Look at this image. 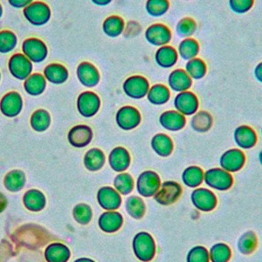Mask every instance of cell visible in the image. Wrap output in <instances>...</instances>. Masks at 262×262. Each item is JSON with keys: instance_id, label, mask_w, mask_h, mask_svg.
<instances>
[{"instance_id": "6da1fadb", "label": "cell", "mask_w": 262, "mask_h": 262, "mask_svg": "<svg viewBox=\"0 0 262 262\" xmlns=\"http://www.w3.org/2000/svg\"><path fill=\"white\" fill-rule=\"evenodd\" d=\"M132 250L135 257L141 262H150L157 252L154 236L147 231H138L132 239Z\"/></svg>"}, {"instance_id": "7a4b0ae2", "label": "cell", "mask_w": 262, "mask_h": 262, "mask_svg": "<svg viewBox=\"0 0 262 262\" xmlns=\"http://www.w3.org/2000/svg\"><path fill=\"white\" fill-rule=\"evenodd\" d=\"M204 182L209 186V188L225 191L232 187L233 176L221 167H215L204 172Z\"/></svg>"}, {"instance_id": "3957f363", "label": "cell", "mask_w": 262, "mask_h": 262, "mask_svg": "<svg viewBox=\"0 0 262 262\" xmlns=\"http://www.w3.org/2000/svg\"><path fill=\"white\" fill-rule=\"evenodd\" d=\"M25 18L35 27L46 25L51 18V9L43 1H33L23 9Z\"/></svg>"}, {"instance_id": "277c9868", "label": "cell", "mask_w": 262, "mask_h": 262, "mask_svg": "<svg viewBox=\"0 0 262 262\" xmlns=\"http://www.w3.org/2000/svg\"><path fill=\"white\" fill-rule=\"evenodd\" d=\"M161 183V177L156 171L145 170L138 175L135 188L140 196L151 198L158 191Z\"/></svg>"}, {"instance_id": "5b68a950", "label": "cell", "mask_w": 262, "mask_h": 262, "mask_svg": "<svg viewBox=\"0 0 262 262\" xmlns=\"http://www.w3.org/2000/svg\"><path fill=\"white\" fill-rule=\"evenodd\" d=\"M150 85L148 80L141 75H132L125 79L122 88L124 93L131 99H141L146 97Z\"/></svg>"}, {"instance_id": "8992f818", "label": "cell", "mask_w": 262, "mask_h": 262, "mask_svg": "<svg viewBox=\"0 0 262 262\" xmlns=\"http://www.w3.org/2000/svg\"><path fill=\"white\" fill-rule=\"evenodd\" d=\"M190 201L192 206L201 212H211L218 204V199L214 191L202 186L192 189L190 193Z\"/></svg>"}, {"instance_id": "52a82bcc", "label": "cell", "mask_w": 262, "mask_h": 262, "mask_svg": "<svg viewBox=\"0 0 262 262\" xmlns=\"http://www.w3.org/2000/svg\"><path fill=\"white\" fill-rule=\"evenodd\" d=\"M21 53H24L33 63H40L48 56V47L39 38H27L21 43Z\"/></svg>"}, {"instance_id": "ba28073f", "label": "cell", "mask_w": 262, "mask_h": 262, "mask_svg": "<svg viewBox=\"0 0 262 262\" xmlns=\"http://www.w3.org/2000/svg\"><path fill=\"white\" fill-rule=\"evenodd\" d=\"M182 194V186L174 180H166L161 183L154 195L155 201L162 206H170L176 203Z\"/></svg>"}, {"instance_id": "9c48e42d", "label": "cell", "mask_w": 262, "mask_h": 262, "mask_svg": "<svg viewBox=\"0 0 262 262\" xmlns=\"http://www.w3.org/2000/svg\"><path fill=\"white\" fill-rule=\"evenodd\" d=\"M10 75L19 81H25L33 73V62L21 52L12 54L8 59Z\"/></svg>"}, {"instance_id": "30bf717a", "label": "cell", "mask_w": 262, "mask_h": 262, "mask_svg": "<svg viewBox=\"0 0 262 262\" xmlns=\"http://www.w3.org/2000/svg\"><path fill=\"white\" fill-rule=\"evenodd\" d=\"M101 105L100 97L97 93L91 90L81 92L77 98V110L79 114L85 118L95 116Z\"/></svg>"}, {"instance_id": "8fae6325", "label": "cell", "mask_w": 262, "mask_h": 262, "mask_svg": "<svg viewBox=\"0 0 262 262\" xmlns=\"http://www.w3.org/2000/svg\"><path fill=\"white\" fill-rule=\"evenodd\" d=\"M116 123L124 131L133 130L141 123V114L133 105H123L116 113Z\"/></svg>"}, {"instance_id": "7c38bea8", "label": "cell", "mask_w": 262, "mask_h": 262, "mask_svg": "<svg viewBox=\"0 0 262 262\" xmlns=\"http://www.w3.org/2000/svg\"><path fill=\"white\" fill-rule=\"evenodd\" d=\"M145 40L152 46L168 45L172 39V32L168 26L162 23L149 25L144 31Z\"/></svg>"}, {"instance_id": "4fadbf2b", "label": "cell", "mask_w": 262, "mask_h": 262, "mask_svg": "<svg viewBox=\"0 0 262 262\" xmlns=\"http://www.w3.org/2000/svg\"><path fill=\"white\" fill-rule=\"evenodd\" d=\"M173 103L175 110L185 117L195 114L200 106V100L198 96L190 90L178 92L174 97Z\"/></svg>"}, {"instance_id": "5bb4252c", "label": "cell", "mask_w": 262, "mask_h": 262, "mask_svg": "<svg viewBox=\"0 0 262 262\" xmlns=\"http://www.w3.org/2000/svg\"><path fill=\"white\" fill-rule=\"evenodd\" d=\"M246 164V156L241 148L226 149L219 158V165L222 169L229 173L238 172Z\"/></svg>"}, {"instance_id": "9a60e30c", "label": "cell", "mask_w": 262, "mask_h": 262, "mask_svg": "<svg viewBox=\"0 0 262 262\" xmlns=\"http://www.w3.org/2000/svg\"><path fill=\"white\" fill-rule=\"evenodd\" d=\"M24 100L17 91H9L0 99V112L8 118L18 116L23 110Z\"/></svg>"}, {"instance_id": "2e32d148", "label": "cell", "mask_w": 262, "mask_h": 262, "mask_svg": "<svg viewBox=\"0 0 262 262\" xmlns=\"http://www.w3.org/2000/svg\"><path fill=\"white\" fill-rule=\"evenodd\" d=\"M76 74L79 82L87 88L97 86L100 81V73L98 69L89 61L80 62L77 67Z\"/></svg>"}, {"instance_id": "e0dca14e", "label": "cell", "mask_w": 262, "mask_h": 262, "mask_svg": "<svg viewBox=\"0 0 262 262\" xmlns=\"http://www.w3.org/2000/svg\"><path fill=\"white\" fill-rule=\"evenodd\" d=\"M98 205L105 211L118 210L122 204L121 194L112 186H102L97 191Z\"/></svg>"}, {"instance_id": "ac0fdd59", "label": "cell", "mask_w": 262, "mask_h": 262, "mask_svg": "<svg viewBox=\"0 0 262 262\" xmlns=\"http://www.w3.org/2000/svg\"><path fill=\"white\" fill-rule=\"evenodd\" d=\"M93 138V131L88 125L80 124L72 127L68 133V140L74 147H85Z\"/></svg>"}, {"instance_id": "d6986e66", "label": "cell", "mask_w": 262, "mask_h": 262, "mask_svg": "<svg viewBox=\"0 0 262 262\" xmlns=\"http://www.w3.org/2000/svg\"><path fill=\"white\" fill-rule=\"evenodd\" d=\"M233 140L238 148L250 149L257 144L258 136L252 127L248 125H241L233 131Z\"/></svg>"}, {"instance_id": "ffe728a7", "label": "cell", "mask_w": 262, "mask_h": 262, "mask_svg": "<svg viewBox=\"0 0 262 262\" xmlns=\"http://www.w3.org/2000/svg\"><path fill=\"white\" fill-rule=\"evenodd\" d=\"M107 161L115 172H125L131 164V156L126 147L116 146L110 151Z\"/></svg>"}, {"instance_id": "44dd1931", "label": "cell", "mask_w": 262, "mask_h": 262, "mask_svg": "<svg viewBox=\"0 0 262 262\" xmlns=\"http://www.w3.org/2000/svg\"><path fill=\"white\" fill-rule=\"evenodd\" d=\"M159 122L164 129L171 132H177L185 127L186 117L176 110H168L160 115Z\"/></svg>"}, {"instance_id": "7402d4cb", "label": "cell", "mask_w": 262, "mask_h": 262, "mask_svg": "<svg viewBox=\"0 0 262 262\" xmlns=\"http://www.w3.org/2000/svg\"><path fill=\"white\" fill-rule=\"evenodd\" d=\"M192 86V79L184 69H175L168 76V87L174 92L189 90Z\"/></svg>"}, {"instance_id": "603a6c76", "label": "cell", "mask_w": 262, "mask_h": 262, "mask_svg": "<svg viewBox=\"0 0 262 262\" xmlns=\"http://www.w3.org/2000/svg\"><path fill=\"white\" fill-rule=\"evenodd\" d=\"M124 222L123 215L117 210L104 211L98 218L99 228L106 233H114L118 231Z\"/></svg>"}, {"instance_id": "cb8c5ba5", "label": "cell", "mask_w": 262, "mask_h": 262, "mask_svg": "<svg viewBox=\"0 0 262 262\" xmlns=\"http://www.w3.org/2000/svg\"><path fill=\"white\" fill-rule=\"evenodd\" d=\"M43 76L47 82L53 85H61L68 81L70 74L66 66L59 62H52L44 68Z\"/></svg>"}, {"instance_id": "d4e9b609", "label": "cell", "mask_w": 262, "mask_h": 262, "mask_svg": "<svg viewBox=\"0 0 262 262\" xmlns=\"http://www.w3.org/2000/svg\"><path fill=\"white\" fill-rule=\"evenodd\" d=\"M177 50L171 45H164L158 47L155 52V61L156 63L163 69H170L174 67L178 61Z\"/></svg>"}, {"instance_id": "484cf974", "label": "cell", "mask_w": 262, "mask_h": 262, "mask_svg": "<svg viewBox=\"0 0 262 262\" xmlns=\"http://www.w3.org/2000/svg\"><path fill=\"white\" fill-rule=\"evenodd\" d=\"M151 149L160 157H169L174 149V143L171 137L166 133H157L150 140Z\"/></svg>"}, {"instance_id": "4316f807", "label": "cell", "mask_w": 262, "mask_h": 262, "mask_svg": "<svg viewBox=\"0 0 262 262\" xmlns=\"http://www.w3.org/2000/svg\"><path fill=\"white\" fill-rule=\"evenodd\" d=\"M47 86V81L43 74L41 73H32L25 81H24V89L25 91L32 96H39L45 90Z\"/></svg>"}, {"instance_id": "83f0119b", "label": "cell", "mask_w": 262, "mask_h": 262, "mask_svg": "<svg viewBox=\"0 0 262 262\" xmlns=\"http://www.w3.org/2000/svg\"><path fill=\"white\" fill-rule=\"evenodd\" d=\"M171 97V90L169 87L162 83L154 84L149 87L146 98L152 105H163L169 101Z\"/></svg>"}, {"instance_id": "f1b7e54d", "label": "cell", "mask_w": 262, "mask_h": 262, "mask_svg": "<svg viewBox=\"0 0 262 262\" xmlns=\"http://www.w3.org/2000/svg\"><path fill=\"white\" fill-rule=\"evenodd\" d=\"M125 26L126 24L122 16L112 14L102 21V32L111 38H117L124 33Z\"/></svg>"}, {"instance_id": "f546056e", "label": "cell", "mask_w": 262, "mask_h": 262, "mask_svg": "<svg viewBox=\"0 0 262 262\" xmlns=\"http://www.w3.org/2000/svg\"><path fill=\"white\" fill-rule=\"evenodd\" d=\"M204 172L205 171L196 165L188 166L183 170L181 180L185 186L189 188H196L204 182Z\"/></svg>"}, {"instance_id": "4dcf8cb0", "label": "cell", "mask_w": 262, "mask_h": 262, "mask_svg": "<svg viewBox=\"0 0 262 262\" xmlns=\"http://www.w3.org/2000/svg\"><path fill=\"white\" fill-rule=\"evenodd\" d=\"M176 50H177L178 56L183 60L187 61L189 59L198 57L200 53V44L192 37L184 38L179 42Z\"/></svg>"}, {"instance_id": "1f68e13d", "label": "cell", "mask_w": 262, "mask_h": 262, "mask_svg": "<svg viewBox=\"0 0 262 262\" xmlns=\"http://www.w3.org/2000/svg\"><path fill=\"white\" fill-rule=\"evenodd\" d=\"M105 163V155L98 147L88 149L84 156V165L87 170L95 172L100 170Z\"/></svg>"}, {"instance_id": "d6a6232c", "label": "cell", "mask_w": 262, "mask_h": 262, "mask_svg": "<svg viewBox=\"0 0 262 262\" xmlns=\"http://www.w3.org/2000/svg\"><path fill=\"white\" fill-rule=\"evenodd\" d=\"M213 125V117L207 111H198L192 115L190 120V127L193 131L199 133L208 132Z\"/></svg>"}, {"instance_id": "836d02e7", "label": "cell", "mask_w": 262, "mask_h": 262, "mask_svg": "<svg viewBox=\"0 0 262 262\" xmlns=\"http://www.w3.org/2000/svg\"><path fill=\"white\" fill-rule=\"evenodd\" d=\"M70 255L69 248L59 243L51 244L45 250V258L48 262H67Z\"/></svg>"}, {"instance_id": "e575fe53", "label": "cell", "mask_w": 262, "mask_h": 262, "mask_svg": "<svg viewBox=\"0 0 262 262\" xmlns=\"http://www.w3.org/2000/svg\"><path fill=\"white\" fill-rule=\"evenodd\" d=\"M237 250L243 255L252 254L258 247V237L253 230H247L241 234L236 244Z\"/></svg>"}, {"instance_id": "d590c367", "label": "cell", "mask_w": 262, "mask_h": 262, "mask_svg": "<svg viewBox=\"0 0 262 262\" xmlns=\"http://www.w3.org/2000/svg\"><path fill=\"white\" fill-rule=\"evenodd\" d=\"M23 201H24L26 208L33 212L41 211L45 207V204H46L44 194L40 190L35 189V188L29 189L25 193Z\"/></svg>"}, {"instance_id": "8d00e7d4", "label": "cell", "mask_w": 262, "mask_h": 262, "mask_svg": "<svg viewBox=\"0 0 262 262\" xmlns=\"http://www.w3.org/2000/svg\"><path fill=\"white\" fill-rule=\"evenodd\" d=\"M125 210L133 219H141L145 214V203L139 195H129L125 202Z\"/></svg>"}, {"instance_id": "74e56055", "label": "cell", "mask_w": 262, "mask_h": 262, "mask_svg": "<svg viewBox=\"0 0 262 262\" xmlns=\"http://www.w3.org/2000/svg\"><path fill=\"white\" fill-rule=\"evenodd\" d=\"M184 70L192 80H201L206 76L208 68L204 59L201 57H194L186 61Z\"/></svg>"}, {"instance_id": "f35d334b", "label": "cell", "mask_w": 262, "mask_h": 262, "mask_svg": "<svg viewBox=\"0 0 262 262\" xmlns=\"http://www.w3.org/2000/svg\"><path fill=\"white\" fill-rule=\"evenodd\" d=\"M51 123L50 114L44 108L36 110L30 119V124L33 130L37 132H44L46 131Z\"/></svg>"}, {"instance_id": "ab89813d", "label": "cell", "mask_w": 262, "mask_h": 262, "mask_svg": "<svg viewBox=\"0 0 262 262\" xmlns=\"http://www.w3.org/2000/svg\"><path fill=\"white\" fill-rule=\"evenodd\" d=\"M135 181L131 174L128 172H120L114 178V188L122 195H127L131 193L134 189Z\"/></svg>"}, {"instance_id": "60d3db41", "label": "cell", "mask_w": 262, "mask_h": 262, "mask_svg": "<svg viewBox=\"0 0 262 262\" xmlns=\"http://www.w3.org/2000/svg\"><path fill=\"white\" fill-rule=\"evenodd\" d=\"M231 255V249L225 243H215L209 249L210 262H229Z\"/></svg>"}, {"instance_id": "b9f144b4", "label": "cell", "mask_w": 262, "mask_h": 262, "mask_svg": "<svg viewBox=\"0 0 262 262\" xmlns=\"http://www.w3.org/2000/svg\"><path fill=\"white\" fill-rule=\"evenodd\" d=\"M26 183L25 173L20 170H12L8 172L4 178V185L10 191L20 190Z\"/></svg>"}, {"instance_id": "7bdbcfd3", "label": "cell", "mask_w": 262, "mask_h": 262, "mask_svg": "<svg viewBox=\"0 0 262 262\" xmlns=\"http://www.w3.org/2000/svg\"><path fill=\"white\" fill-rule=\"evenodd\" d=\"M196 28H198L196 21L192 17L184 16L177 21L175 30H176L177 36L184 39V38L192 37V35L196 31Z\"/></svg>"}, {"instance_id": "ee69618b", "label": "cell", "mask_w": 262, "mask_h": 262, "mask_svg": "<svg viewBox=\"0 0 262 262\" xmlns=\"http://www.w3.org/2000/svg\"><path fill=\"white\" fill-rule=\"evenodd\" d=\"M170 8L169 0H146L145 11L152 17H161L165 15Z\"/></svg>"}, {"instance_id": "f6af8a7d", "label": "cell", "mask_w": 262, "mask_h": 262, "mask_svg": "<svg viewBox=\"0 0 262 262\" xmlns=\"http://www.w3.org/2000/svg\"><path fill=\"white\" fill-rule=\"evenodd\" d=\"M17 46V37L10 30L0 31V53L6 54L14 50Z\"/></svg>"}, {"instance_id": "bcb514c9", "label": "cell", "mask_w": 262, "mask_h": 262, "mask_svg": "<svg viewBox=\"0 0 262 262\" xmlns=\"http://www.w3.org/2000/svg\"><path fill=\"white\" fill-rule=\"evenodd\" d=\"M186 262H210L209 250L201 245L193 246L186 254Z\"/></svg>"}, {"instance_id": "7dc6e473", "label": "cell", "mask_w": 262, "mask_h": 262, "mask_svg": "<svg viewBox=\"0 0 262 262\" xmlns=\"http://www.w3.org/2000/svg\"><path fill=\"white\" fill-rule=\"evenodd\" d=\"M73 216L80 224H87L92 218V209L87 204H78L73 209Z\"/></svg>"}, {"instance_id": "c3c4849f", "label": "cell", "mask_w": 262, "mask_h": 262, "mask_svg": "<svg viewBox=\"0 0 262 262\" xmlns=\"http://www.w3.org/2000/svg\"><path fill=\"white\" fill-rule=\"evenodd\" d=\"M255 0H228L229 8L238 14L246 13L251 10Z\"/></svg>"}, {"instance_id": "681fc988", "label": "cell", "mask_w": 262, "mask_h": 262, "mask_svg": "<svg viewBox=\"0 0 262 262\" xmlns=\"http://www.w3.org/2000/svg\"><path fill=\"white\" fill-rule=\"evenodd\" d=\"M34 0H8V3L10 6H12L13 8H25L27 7L29 4H31Z\"/></svg>"}, {"instance_id": "f907efd6", "label": "cell", "mask_w": 262, "mask_h": 262, "mask_svg": "<svg viewBox=\"0 0 262 262\" xmlns=\"http://www.w3.org/2000/svg\"><path fill=\"white\" fill-rule=\"evenodd\" d=\"M254 76L258 82L262 83V61L256 64L254 69Z\"/></svg>"}, {"instance_id": "816d5d0a", "label": "cell", "mask_w": 262, "mask_h": 262, "mask_svg": "<svg viewBox=\"0 0 262 262\" xmlns=\"http://www.w3.org/2000/svg\"><path fill=\"white\" fill-rule=\"evenodd\" d=\"M6 205H7V200L5 195L2 192H0V213L6 208Z\"/></svg>"}, {"instance_id": "f5cc1de1", "label": "cell", "mask_w": 262, "mask_h": 262, "mask_svg": "<svg viewBox=\"0 0 262 262\" xmlns=\"http://www.w3.org/2000/svg\"><path fill=\"white\" fill-rule=\"evenodd\" d=\"M113 0H91V2L97 6H106L112 3Z\"/></svg>"}, {"instance_id": "db71d44e", "label": "cell", "mask_w": 262, "mask_h": 262, "mask_svg": "<svg viewBox=\"0 0 262 262\" xmlns=\"http://www.w3.org/2000/svg\"><path fill=\"white\" fill-rule=\"evenodd\" d=\"M74 262H95L94 260L90 259V258H86V257H83V258H79L77 260H75Z\"/></svg>"}, {"instance_id": "11a10c76", "label": "cell", "mask_w": 262, "mask_h": 262, "mask_svg": "<svg viewBox=\"0 0 262 262\" xmlns=\"http://www.w3.org/2000/svg\"><path fill=\"white\" fill-rule=\"evenodd\" d=\"M258 160H259V163L262 165V150L258 155Z\"/></svg>"}, {"instance_id": "9f6ffc18", "label": "cell", "mask_w": 262, "mask_h": 262, "mask_svg": "<svg viewBox=\"0 0 262 262\" xmlns=\"http://www.w3.org/2000/svg\"><path fill=\"white\" fill-rule=\"evenodd\" d=\"M2 15H3V6H2V4L0 3V18L2 17Z\"/></svg>"}, {"instance_id": "6f0895ef", "label": "cell", "mask_w": 262, "mask_h": 262, "mask_svg": "<svg viewBox=\"0 0 262 262\" xmlns=\"http://www.w3.org/2000/svg\"><path fill=\"white\" fill-rule=\"evenodd\" d=\"M1 78H2V75H1V72H0V82H1Z\"/></svg>"}, {"instance_id": "680465c9", "label": "cell", "mask_w": 262, "mask_h": 262, "mask_svg": "<svg viewBox=\"0 0 262 262\" xmlns=\"http://www.w3.org/2000/svg\"><path fill=\"white\" fill-rule=\"evenodd\" d=\"M261 135H262V127H261Z\"/></svg>"}]
</instances>
